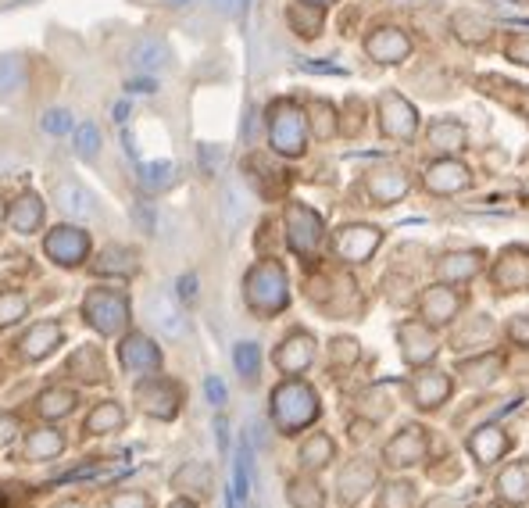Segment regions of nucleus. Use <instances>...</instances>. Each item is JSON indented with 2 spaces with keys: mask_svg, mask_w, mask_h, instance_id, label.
<instances>
[{
  "mask_svg": "<svg viewBox=\"0 0 529 508\" xmlns=\"http://www.w3.org/2000/svg\"><path fill=\"white\" fill-rule=\"evenodd\" d=\"M372 484H376V469H372L369 462L358 459V462H351V466L340 473V484H336V487H340V498H343L347 505H354V502L365 498V491H369Z\"/></svg>",
  "mask_w": 529,
  "mask_h": 508,
  "instance_id": "nucleus-25",
  "label": "nucleus"
},
{
  "mask_svg": "<svg viewBox=\"0 0 529 508\" xmlns=\"http://www.w3.org/2000/svg\"><path fill=\"white\" fill-rule=\"evenodd\" d=\"M290 25H293V32L297 36H304V39H315L318 32H322V7H311V4H293L290 7Z\"/></svg>",
  "mask_w": 529,
  "mask_h": 508,
  "instance_id": "nucleus-35",
  "label": "nucleus"
},
{
  "mask_svg": "<svg viewBox=\"0 0 529 508\" xmlns=\"http://www.w3.org/2000/svg\"><path fill=\"white\" fill-rule=\"evenodd\" d=\"M233 362H237V372H240L244 380H255V376H258V365H262L258 344H237V355H233Z\"/></svg>",
  "mask_w": 529,
  "mask_h": 508,
  "instance_id": "nucleus-42",
  "label": "nucleus"
},
{
  "mask_svg": "<svg viewBox=\"0 0 529 508\" xmlns=\"http://www.w3.org/2000/svg\"><path fill=\"white\" fill-rule=\"evenodd\" d=\"M494 286L498 293H523L529 290V248H505L494 265Z\"/></svg>",
  "mask_w": 529,
  "mask_h": 508,
  "instance_id": "nucleus-10",
  "label": "nucleus"
},
{
  "mask_svg": "<svg viewBox=\"0 0 529 508\" xmlns=\"http://www.w3.org/2000/svg\"><path fill=\"white\" fill-rule=\"evenodd\" d=\"M68 126H72V122H68V111H65V108H50V111L43 115V129L54 133V136L68 133Z\"/></svg>",
  "mask_w": 529,
  "mask_h": 508,
  "instance_id": "nucleus-49",
  "label": "nucleus"
},
{
  "mask_svg": "<svg viewBox=\"0 0 529 508\" xmlns=\"http://www.w3.org/2000/svg\"><path fill=\"white\" fill-rule=\"evenodd\" d=\"M437 268L444 283H469L483 268V251H447Z\"/></svg>",
  "mask_w": 529,
  "mask_h": 508,
  "instance_id": "nucleus-24",
  "label": "nucleus"
},
{
  "mask_svg": "<svg viewBox=\"0 0 529 508\" xmlns=\"http://www.w3.org/2000/svg\"><path fill=\"white\" fill-rule=\"evenodd\" d=\"M212 4H215V7L222 11V14H233V11H237V7L244 4V0H212Z\"/></svg>",
  "mask_w": 529,
  "mask_h": 508,
  "instance_id": "nucleus-55",
  "label": "nucleus"
},
{
  "mask_svg": "<svg viewBox=\"0 0 529 508\" xmlns=\"http://www.w3.org/2000/svg\"><path fill=\"white\" fill-rule=\"evenodd\" d=\"M505 448H508V441H505V434L494 430V426L476 430V434L469 437V451H473V459H476L480 466H494V462L501 459Z\"/></svg>",
  "mask_w": 529,
  "mask_h": 508,
  "instance_id": "nucleus-28",
  "label": "nucleus"
},
{
  "mask_svg": "<svg viewBox=\"0 0 529 508\" xmlns=\"http://www.w3.org/2000/svg\"><path fill=\"white\" fill-rule=\"evenodd\" d=\"M315 362V340L308 333H290L279 351H275V365L286 372V376H300L308 365Z\"/></svg>",
  "mask_w": 529,
  "mask_h": 508,
  "instance_id": "nucleus-19",
  "label": "nucleus"
},
{
  "mask_svg": "<svg viewBox=\"0 0 529 508\" xmlns=\"http://www.w3.org/2000/svg\"><path fill=\"white\" fill-rule=\"evenodd\" d=\"M365 190H369V197H372L379 208H386V205H397V201L408 197L412 176H408L404 169H397V165H376V169L365 176Z\"/></svg>",
  "mask_w": 529,
  "mask_h": 508,
  "instance_id": "nucleus-8",
  "label": "nucleus"
},
{
  "mask_svg": "<svg viewBox=\"0 0 529 508\" xmlns=\"http://www.w3.org/2000/svg\"><path fill=\"white\" fill-rule=\"evenodd\" d=\"M129 61H133L136 72H147V75H151V72H161V68L172 61V50H169L165 39H158V36H143V39L133 43Z\"/></svg>",
  "mask_w": 529,
  "mask_h": 508,
  "instance_id": "nucleus-22",
  "label": "nucleus"
},
{
  "mask_svg": "<svg viewBox=\"0 0 529 508\" xmlns=\"http://www.w3.org/2000/svg\"><path fill=\"white\" fill-rule=\"evenodd\" d=\"M329 459H333V441H329V437L315 434L311 441L300 444V462H304L308 469H322Z\"/></svg>",
  "mask_w": 529,
  "mask_h": 508,
  "instance_id": "nucleus-41",
  "label": "nucleus"
},
{
  "mask_svg": "<svg viewBox=\"0 0 529 508\" xmlns=\"http://www.w3.org/2000/svg\"><path fill=\"white\" fill-rule=\"evenodd\" d=\"M147 308H151L154 326H158L165 337H183V333H186V319H183V311L176 308V301H172L169 293H154V297L147 301Z\"/></svg>",
  "mask_w": 529,
  "mask_h": 508,
  "instance_id": "nucleus-26",
  "label": "nucleus"
},
{
  "mask_svg": "<svg viewBox=\"0 0 529 508\" xmlns=\"http://www.w3.org/2000/svg\"><path fill=\"white\" fill-rule=\"evenodd\" d=\"M300 4H311V7H322V11H325V7L336 4V0H300Z\"/></svg>",
  "mask_w": 529,
  "mask_h": 508,
  "instance_id": "nucleus-58",
  "label": "nucleus"
},
{
  "mask_svg": "<svg viewBox=\"0 0 529 508\" xmlns=\"http://www.w3.org/2000/svg\"><path fill=\"white\" fill-rule=\"evenodd\" d=\"M286 241L297 254H315V248L322 244V219L315 208L293 201L286 208Z\"/></svg>",
  "mask_w": 529,
  "mask_h": 508,
  "instance_id": "nucleus-7",
  "label": "nucleus"
},
{
  "mask_svg": "<svg viewBox=\"0 0 529 508\" xmlns=\"http://www.w3.org/2000/svg\"><path fill=\"white\" fill-rule=\"evenodd\" d=\"M57 508H82V505H79V502H61Z\"/></svg>",
  "mask_w": 529,
  "mask_h": 508,
  "instance_id": "nucleus-59",
  "label": "nucleus"
},
{
  "mask_svg": "<svg viewBox=\"0 0 529 508\" xmlns=\"http://www.w3.org/2000/svg\"><path fill=\"white\" fill-rule=\"evenodd\" d=\"M376 111H379V129L386 140H401V144H412L419 136V126H422V115L419 108L397 93V90H383L379 101H376Z\"/></svg>",
  "mask_w": 529,
  "mask_h": 508,
  "instance_id": "nucleus-4",
  "label": "nucleus"
},
{
  "mask_svg": "<svg viewBox=\"0 0 529 508\" xmlns=\"http://www.w3.org/2000/svg\"><path fill=\"white\" fill-rule=\"evenodd\" d=\"M397 340H401V355L408 365H426L437 358V340L426 322H404L397 329Z\"/></svg>",
  "mask_w": 529,
  "mask_h": 508,
  "instance_id": "nucleus-15",
  "label": "nucleus"
},
{
  "mask_svg": "<svg viewBox=\"0 0 529 508\" xmlns=\"http://www.w3.org/2000/svg\"><path fill=\"white\" fill-rule=\"evenodd\" d=\"M412 50H415V43H412L408 29H401V25H376L365 36V54L376 65H404L412 57Z\"/></svg>",
  "mask_w": 529,
  "mask_h": 508,
  "instance_id": "nucleus-6",
  "label": "nucleus"
},
{
  "mask_svg": "<svg viewBox=\"0 0 529 508\" xmlns=\"http://www.w3.org/2000/svg\"><path fill=\"white\" fill-rule=\"evenodd\" d=\"M208 398H212V405H226V387L219 376H208Z\"/></svg>",
  "mask_w": 529,
  "mask_h": 508,
  "instance_id": "nucleus-51",
  "label": "nucleus"
},
{
  "mask_svg": "<svg viewBox=\"0 0 529 508\" xmlns=\"http://www.w3.org/2000/svg\"><path fill=\"white\" fill-rule=\"evenodd\" d=\"M54 201L57 208L68 215V219H90L97 208H93V197L75 183V180H57L54 183Z\"/></svg>",
  "mask_w": 529,
  "mask_h": 508,
  "instance_id": "nucleus-23",
  "label": "nucleus"
},
{
  "mask_svg": "<svg viewBox=\"0 0 529 508\" xmlns=\"http://www.w3.org/2000/svg\"><path fill=\"white\" fill-rule=\"evenodd\" d=\"M219 444H222V451H226V419H219Z\"/></svg>",
  "mask_w": 529,
  "mask_h": 508,
  "instance_id": "nucleus-57",
  "label": "nucleus"
},
{
  "mask_svg": "<svg viewBox=\"0 0 529 508\" xmlns=\"http://www.w3.org/2000/svg\"><path fill=\"white\" fill-rule=\"evenodd\" d=\"M43 251L50 254L57 265H68L72 268V265H82V258L90 251V237L82 230H75V226H57V230L47 233Z\"/></svg>",
  "mask_w": 529,
  "mask_h": 508,
  "instance_id": "nucleus-12",
  "label": "nucleus"
},
{
  "mask_svg": "<svg viewBox=\"0 0 529 508\" xmlns=\"http://www.w3.org/2000/svg\"><path fill=\"white\" fill-rule=\"evenodd\" d=\"M247 304L262 315H275L286 308L290 301V286H286V272L279 261H262L247 272Z\"/></svg>",
  "mask_w": 529,
  "mask_h": 508,
  "instance_id": "nucleus-3",
  "label": "nucleus"
},
{
  "mask_svg": "<svg viewBox=\"0 0 529 508\" xmlns=\"http://www.w3.org/2000/svg\"><path fill=\"white\" fill-rule=\"evenodd\" d=\"M462 372L473 387H490L494 376H501V355H494V351L476 355L473 362H462Z\"/></svg>",
  "mask_w": 529,
  "mask_h": 508,
  "instance_id": "nucleus-33",
  "label": "nucleus"
},
{
  "mask_svg": "<svg viewBox=\"0 0 529 508\" xmlns=\"http://www.w3.org/2000/svg\"><path fill=\"white\" fill-rule=\"evenodd\" d=\"M57 340H61V326L57 322H39V326H32L25 337H22V355L25 358H47L54 347H57Z\"/></svg>",
  "mask_w": 529,
  "mask_h": 508,
  "instance_id": "nucleus-27",
  "label": "nucleus"
},
{
  "mask_svg": "<svg viewBox=\"0 0 529 508\" xmlns=\"http://www.w3.org/2000/svg\"><path fill=\"white\" fill-rule=\"evenodd\" d=\"M68 372H72L75 380L100 383V380H104V355H100L93 344H86V347H79V351L68 358Z\"/></svg>",
  "mask_w": 529,
  "mask_h": 508,
  "instance_id": "nucleus-30",
  "label": "nucleus"
},
{
  "mask_svg": "<svg viewBox=\"0 0 529 508\" xmlns=\"http://www.w3.org/2000/svg\"><path fill=\"white\" fill-rule=\"evenodd\" d=\"M318 416V398L308 383L300 380H290L282 387H275L272 394V419L279 423V430L293 434V430H304L308 423H315Z\"/></svg>",
  "mask_w": 529,
  "mask_h": 508,
  "instance_id": "nucleus-2",
  "label": "nucleus"
},
{
  "mask_svg": "<svg viewBox=\"0 0 529 508\" xmlns=\"http://www.w3.org/2000/svg\"><path fill=\"white\" fill-rule=\"evenodd\" d=\"M18 434V419L14 416H0V444H7Z\"/></svg>",
  "mask_w": 529,
  "mask_h": 508,
  "instance_id": "nucleus-53",
  "label": "nucleus"
},
{
  "mask_svg": "<svg viewBox=\"0 0 529 508\" xmlns=\"http://www.w3.org/2000/svg\"><path fill=\"white\" fill-rule=\"evenodd\" d=\"M122 423H126L122 408H118L115 401H104V405H97V408L90 412V419L82 423V434H111V430H118Z\"/></svg>",
  "mask_w": 529,
  "mask_h": 508,
  "instance_id": "nucleus-36",
  "label": "nucleus"
},
{
  "mask_svg": "<svg viewBox=\"0 0 529 508\" xmlns=\"http://www.w3.org/2000/svg\"><path fill=\"white\" fill-rule=\"evenodd\" d=\"M25 311H29V301L22 293H0V326L25 319Z\"/></svg>",
  "mask_w": 529,
  "mask_h": 508,
  "instance_id": "nucleus-43",
  "label": "nucleus"
},
{
  "mask_svg": "<svg viewBox=\"0 0 529 508\" xmlns=\"http://www.w3.org/2000/svg\"><path fill=\"white\" fill-rule=\"evenodd\" d=\"M82 315L97 333L115 337L129 322V301L115 290H90L86 301H82Z\"/></svg>",
  "mask_w": 529,
  "mask_h": 508,
  "instance_id": "nucleus-5",
  "label": "nucleus"
},
{
  "mask_svg": "<svg viewBox=\"0 0 529 508\" xmlns=\"http://www.w3.org/2000/svg\"><path fill=\"white\" fill-rule=\"evenodd\" d=\"M129 90H133V93H151L154 83H151V79H136V83H129Z\"/></svg>",
  "mask_w": 529,
  "mask_h": 508,
  "instance_id": "nucleus-56",
  "label": "nucleus"
},
{
  "mask_svg": "<svg viewBox=\"0 0 529 508\" xmlns=\"http://www.w3.org/2000/svg\"><path fill=\"white\" fill-rule=\"evenodd\" d=\"M36 408L47 419H61V416H68L75 408V394L72 390H47V394L36 398Z\"/></svg>",
  "mask_w": 529,
  "mask_h": 508,
  "instance_id": "nucleus-39",
  "label": "nucleus"
},
{
  "mask_svg": "<svg viewBox=\"0 0 529 508\" xmlns=\"http://www.w3.org/2000/svg\"><path fill=\"white\" fill-rule=\"evenodd\" d=\"M7 223H11L14 233H29V230H36V226L43 223V201H39L36 194H22V197L14 201V208L7 212Z\"/></svg>",
  "mask_w": 529,
  "mask_h": 508,
  "instance_id": "nucleus-29",
  "label": "nucleus"
},
{
  "mask_svg": "<svg viewBox=\"0 0 529 508\" xmlns=\"http://www.w3.org/2000/svg\"><path fill=\"white\" fill-rule=\"evenodd\" d=\"M422 183H426V190H429V194L451 197V194L469 190V183H473V169H469V165H462L458 158H437V162L426 169Z\"/></svg>",
  "mask_w": 529,
  "mask_h": 508,
  "instance_id": "nucleus-9",
  "label": "nucleus"
},
{
  "mask_svg": "<svg viewBox=\"0 0 529 508\" xmlns=\"http://www.w3.org/2000/svg\"><path fill=\"white\" fill-rule=\"evenodd\" d=\"M290 498L297 508H318L322 505V491L318 484H308V480H293L290 484Z\"/></svg>",
  "mask_w": 529,
  "mask_h": 508,
  "instance_id": "nucleus-44",
  "label": "nucleus"
},
{
  "mask_svg": "<svg viewBox=\"0 0 529 508\" xmlns=\"http://www.w3.org/2000/svg\"><path fill=\"white\" fill-rule=\"evenodd\" d=\"M451 32L462 47H473V50H483L490 39H494V22H487L483 14L476 11H455L451 14Z\"/></svg>",
  "mask_w": 529,
  "mask_h": 508,
  "instance_id": "nucleus-18",
  "label": "nucleus"
},
{
  "mask_svg": "<svg viewBox=\"0 0 529 508\" xmlns=\"http://www.w3.org/2000/svg\"><path fill=\"white\" fill-rule=\"evenodd\" d=\"M268 144L282 158H300L308 151V111L293 101H275L268 108Z\"/></svg>",
  "mask_w": 529,
  "mask_h": 508,
  "instance_id": "nucleus-1",
  "label": "nucleus"
},
{
  "mask_svg": "<svg viewBox=\"0 0 529 508\" xmlns=\"http://www.w3.org/2000/svg\"><path fill=\"white\" fill-rule=\"evenodd\" d=\"M447 398H451V376H447V372H422V376H415V383H412V401H415L422 412L440 408Z\"/></svg>",
  "mask_w": 529,
  "mask_h": 508,
  "instance_id": "nucleus-21",
  "label": "nucleus"
},
{
  "mask_svg": "<svg viewBox=\"0 0 529 508\" xmlns=\"http://www.w3.org/2000/svg\"><path fill=\"white\" fill-rule=\"evenodd\" d=\"M169 4H190V0H169Z\"/></svg>",
  "mask_w": 529,
  "mask_h": 508,
  "instance_id": "nucleus-61",
  "label": "nucleus"
},
{
  "mask_svg": "<svg viewBox=\"0 0 529 508\" xmlns=\"http://www.w3.org/2000/svg\"><path fill=\"white\" fill-rule=\"evenodd\" d=\"M75 151H79V158H97V151H100V133H97V126H79L75 129Z\"/></svg>",
  "mask_w": 529,
  "mask_h": 508,
  "instance_id": "nucleus-45",
  "label": "nucleus"
},
{
  "mask_svg": "<svg viewBox=\"0 0 529 508\" xmlns=\"http://www.w3.org/2000/svg\"><path fill=\"white\" fill-rule=\"evenodd\" d=\"M22 83H25V57L22 54H4L0 57V93L11 97V93L22 90Z\"/></svg>",
  "mask_w": 529,
  "mask_h": 508,
  "instance_id": "nucleus-37",
  "label": "nucleus"
},
{
  "mask_svg": "<svg viewBox=\"0 0 529 508\" xmlns=\"http://www.w3.org/2000/svg\"><path fill=\"white\" fill-rule=\"evenodd\" d=\"M379 241H383V230L351 223V226L336 230V254L343 261H369L376 254V248H379Z\"/></svg>",
  "mask_w": 529,
  "mask_h": 508,
  "instance_id": "nucleus-11",
  "label": "nucleus"
},
{
  "mask_svg": "<svg viewBox=\"0 0 529 508\" xmlns=\"http://www.w3.org/2000/svg\"><path fill=\"white\" fill-rule=\"evenodd\" d=\"M61 448H65V441H61L57 430H39V434L29 437L25 459H54V455H61Z\"/></svg>",
  "mask_w": 529,
  "mask_h": 508,
  "instance_id": "nucleus-40",
  "label": "nucleus"
},
{
  "mask_svg": "<svg viewBox=\"0 0 529 508\" xmlns=\"http://www.w3.org/2000/svg\"><path fill=\"white\" fill-rule=\"evenodd\" d=\"M194 286H197V279H194V276H183V279H179V293H183L186 301H194V293H197Z\"/></svg>",
  "mask_w": 529,
  "mask_h": 508,
  "instance_id": "nucleus-54",
  "label": "nucleus"
},
{
  "mask_svg": "<svg viewBox=\"0 0 529 508\" xmlns=\"http://www.w3.org/2000/svg\"><path fill=\"white\" fill-rule=\"evenodd\" d=\"M426 140H429V147H433L437 154H444V158H455V154L469 151V129H465V122H458V118H437V122L426 129Z\"/></svg>",
  "mask_w": 529,
  "mask_h": 508,
  "instance_id": "nucleus-17",
  "label": "nucleus"
},
{
  "mask_svg": "<svg viewBox=\"0 0 529 508\" xmlns=\"http://www.w3.org/2000/svg\"><path fill=\"white\" fill-rule=\"evenodd\" d=\"M93 272H100V276H133L136 272V251H129V248H108V251L100 254L97 261H93Z\"/></svg>",
  "mask_w": 529,
  "mask_h": 508,
  "instance_id": "nucleus-34",
  "label": "nucleus"
},
{
  "mask_svg": "<svg viewBox=\"0 0 529 508\" xmlns=\"http://www.w3.org/2000/svg\"><path fill=\"white\" fill-rule=\"evenodd\" d=\"M498 491L508 498V502H526L529 498V462H512L501 477H498Z\"/></svg>",
  "mask_w": 529,
  "mask_h": 508,
  "instance_id": "nucleus-32",
  "label": "nucleus"
},
{
  "mask_svg": "<svg viewBox=\"0 0 529 508\" xmlns=\"http://www.w3.org/2000/svg\"><path fill=\"white\" fill-rule=\"evenodd\" d=\"M222 201H226V223H230V230H237L240 219H244V194H240V187L230 183V190H226Z\"/></svg>",
  "mask_w": 529,
  "mask_h": 508,
  "instance_id": "nucleus-48",
  "label": "nucleus"
},
{
  "mask_svg": "<svg viewBox=\"0 0 529 508\" xmlns=\"http://www.w3.org/2000/svg\"><path fill=\"white\" fill-rule=\"evenodd\" d=\"M508 340L519 344V347H529V315H516L508 322Z\"/></svg>",
  "mask_w": 529,
  "mask_h": 508,
  "instance_id": "nucleus-50",
  "label": "nucleus"
},
{
  "mask_svg": "<svg viewBox=\"0 0 529 508\" xmlns=\"http://www.w3.org/2000/svg\"><path fill=\"white\" fill-rule=\"evenodd\" d=\"M118 358H122V369L129 372H154L161 365V351L143 333H129L118 347Z\"/></svg>",
  "mask_w": 529,
  "mask_h": 508,
  "instance_id": "nucleus-20",
  "label": "nucleus"
},
{
  "mask_svg": "<svg viewBox=\"0 0 529 508\" xmlns=\"http://www.w3.org/2000/svg\"><path fill=\"white\" fill-rule=\"evenodd\" d=\"M336 108L329 101H311L308 104V129L315 133V140H329L340 133V122H336Z\"/></svg>",
  "mask_w": 529,
  "mask_h": 508,
  "instance_id": "nucleus-31",
  "label": "nucleus"
},
{
  "mask_svg": "<svg viewBox=\"0 0 529 508\" xmlns=\"http://www.w3.org/2000/svg\"><path fill=\"white\" fill-rule=\"evenodd\" d=\"M412 502H415V487L412 484H390L383 491L379 508H412Z\"/></svg>",
  "mask_w": 529,
  "mask_h": 508,
  "instance_id": "nucleus-46",
  "label": "nucleus"
},
{
  "mask_svg": "<svg viewBox=\"0 0 529 508\" xmlns=\"http://www.w3.org/2000/svg\"><path fill=\"white\" fill-rule=\"evenodd\" d=\"M462 311V297L451 286H429L419 301V315L426 326H447Z\"/></svg>",
  "mask_w": 529,
  "mask_h": 508,
  "instance_id": "nucleus-14",
  "label": "nucleus"
},
{
  "mask_svg": "<svg viewBox=\"0 0 529 508\" xmlns=\"http://www.w3.org/2000/svg\"><path fill=\"white\" fill-rule=\"evenodd\" d=\"M172 180H176V165H172V162L140 165V187H143V190H151V194H158V190L172 187Z\"/></svg>",
  "mask_w": 529,
  "mask_h": 508,
  "instance_id": "nucleus-38",
  "label": "nucleus"
},
{
  "mask_svg": "<svg viewBox=\"0 0 529 508\" xmlns=\"http://www.w3.org/2000/svg\"><path fill=\"white\" fill-rule=\"evenodd\" d=\"M429 448V437L422 426H404L386 448H383V459L386 466H415Z\"/></svg>",
  "mask_w": 529,
  "mask_h": 508,
  "instance_id": "nucleus-16",
  "label": "nucleus"
},
{
  "mask_svg": "<svg viewBox=\"0 0 529 508\" xmlns=\"http://www.w3.org/2000/svg\"><path fill=\"white\" fill-rule=\"evenodd\" d=\"M505 57L529 68V32H512V36L505 39Z\"/></svg>",
  "mask_w": 529,
  "mask_h": 508,
  "instance_id": "nucleus-47",
  "label": "nucleus"
},
{
  "mask_svg": "<svg viewBox=\"0 0 529 508\" xmlns=\"http://www.w3.org/2000/svg\"><path fill=\"white\" fill-rule=\"evenodd\" d=\"M136 401L154 419H172L179 412V387L169 380H147L136 387Z\"/></svg>",
  "mask_w": 529,
  "mask_h": 508,
  "instance_id": "nucleus-13",
  "label": "nucleus"
},
{
  "mask_svg": "<svg viewBox=\"0 0 529 508\" xmlns=\"http://www.w3.org/2000/svg\"><path fill=\"white\" fill-rule=\"evenodd\" d=\"M172 508H194V502H176Z\"/></svg>",
  "mask_w": 529,
  "mask_h": 508,
  "instance_id": "nucleus-60",
  "label": "nucleus"
},
{
  "mask_svg": "<svg viewBox=\"0 0 529 508\" xmlns=\"http://www.w3.org/2000/svg\"><path fill=\"white\" fill-rule=\"evenodd\" d=\"M111 508H147V498L143 495H118Z\"/></svg>",
  "mask_w": 529,
  "mask_h": 508,
  "instance_id": "nucleus-52",
  "label": "nucleus"
}]
</instances>
